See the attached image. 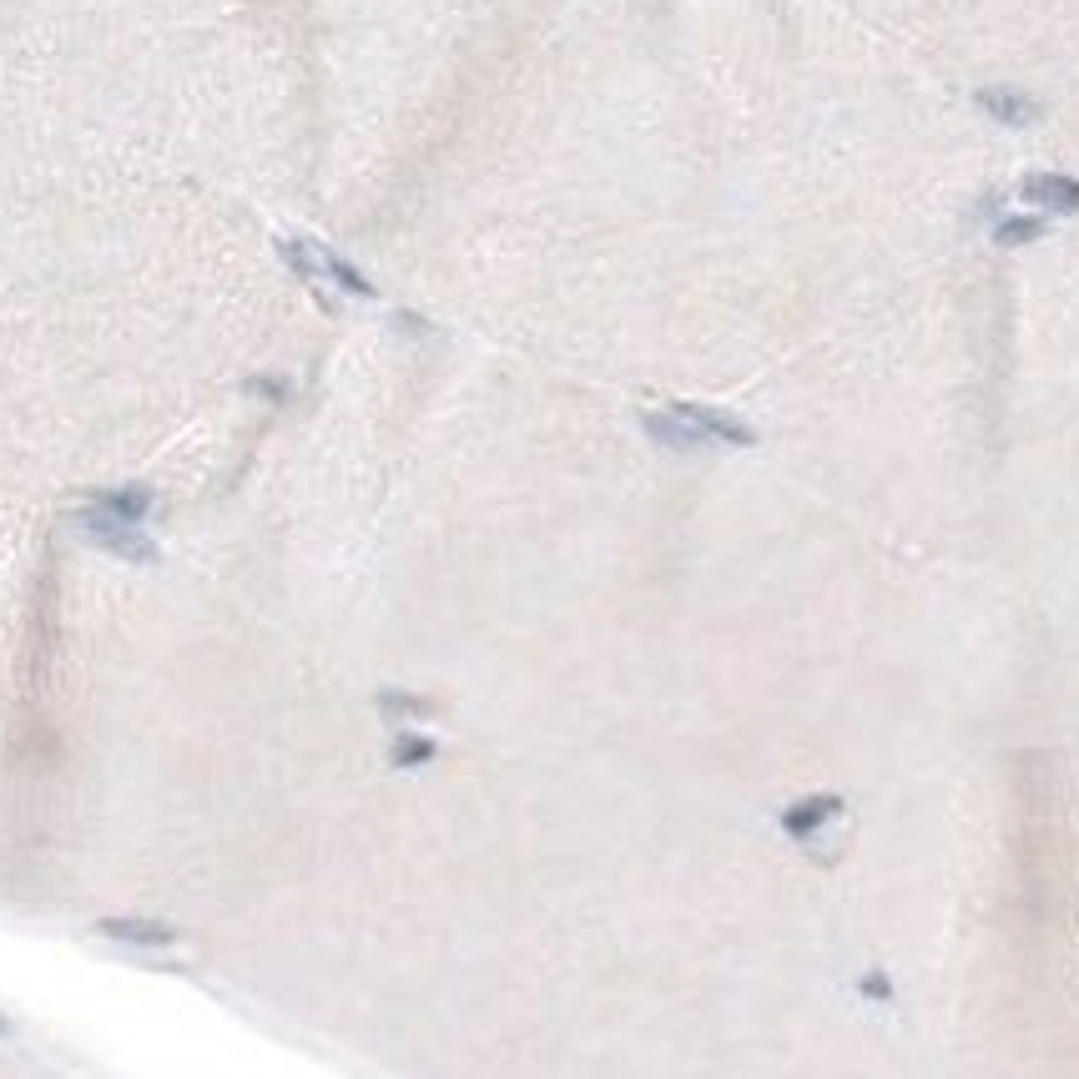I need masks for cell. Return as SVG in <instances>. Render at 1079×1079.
I'll use <instances>...</instances> for the list:
<instances>
[{"label": "cell", "instance_id": "cell-14", "mask_svg": "<svg viewBox=\"0 0 1079 1079\" xmlns=\"http://www.w3.org/2000/svg\"><path fill=\"white\" fill-rule=\"evenodd\" d=\"M252 389H258V394H268V399H283V394H288V389H283V383H273V379H252Z\"/></svg>", "mask_w": 1079, "mask_h": 1079}, {"label": "cell", "instance_id": "cell-6", "mask_svg": "<svg viewBox=\"0 0 1079 1079\" xmlns=\"http://www.w3.org/2000/svg\"><path fill=\"white\" fill-rule=\"evenodd\" d=\"M102 934L127 938V944H142V948H162V944H171V938H177L167 923H146V918H106Z\"/></svg>", "mask_w": 1079, "mask_h": 1079}, {"label": "cell", "instance_id": "cell-8", "mask_svg": "<svg viewBox=\"0 0 1079 1079\" xmlns=\"http://www.w3.org/2000/svg\"><path fill=\"white\" fill-rule=\"evenodd\" d=\"M318 263H323V273H329L343 293H358V298H374V283H369V277H364V273H358L354 263H343L339 252H318Z\"/></svg>", "mask_w": 1079, "mask_h": 1079}, {"label": "cell", "instance_id": "cell-1", "mask_svg": "<svg viewBox=\"0 0 1079 1079\" xmlns=\"http://www.w3.org/2000/svg\"><path fill=\"white\" fill-rule=\"evenodd\" d=\"M81 530L102 545V550H111V555H121V560H152L157 555V545L142 535V530L132 525V520H117V514H106V510H86L81 514Z\"/></svg>", "mask_w": 1079, "mask_h": 1079}, {"label": "cell", "instance_id": "cell-9", "mask_svg": "<svg viewBox=\"0 0 1079 1079\" xmlns=\"http://www.w3.org/2000/svg\"><path fill=\"white\" fill-rule=\"evenodd\" d=\"M1044 237V217H1004L994 227V242L999 248H1024V242H1040Z\"/></svg>", "mask_w": 1079, "mask_h": 1079}, {"label": "cell", "instance_id": "cell-4", "mask_svg": "<svg viewBox=\"0 0 1079 1079\" xmlns=\"http://www.w3.org/2000/svg\"><path fill=\"white\" fill-rule=\"evenodd\" d=\"M1024 198L1040 202L1044 212H1079V182L1065 171H1034L1024 182Z\"/></svg>", "mask_w": 1079, "mask_h": 1079}, {"label": "cell", "instance_id": "cell-2", "mask_svg": "<svg viewBox=\"0 0 1079 1079\" xmlns=\"http://www.w3.org/2000/svg\"><path fill=\"white\" fill-rule=\"evenodd\" d=\"M974 102H979V111H988V117L1004 121V127H1029V121L1044 117V106L1034 102V96L1013 92V86H984Z\"/></svg>", "mask_w": 1079, "mask_h": 1079}, {"label": "cell", "instance_id": "cell-13", "mask_svg": "<svg viewBox=\"0 0 1079 1079\" xmlns=\"http://www.w3.org/2000/svg\"><path fill=\"white\" fill-rule=\"evenodd\" d=\"M379 707H383V711H394V716H429V711H435L424 697H404V691H383Z\"/></svg>", "mask_w": 1079, "mask_h": 1079}, {"label": "cell", "instance_id": "cell-12", "mask_svg": "<svg viewBox=\"0 0 1079 1079\" xmlns=\"http://www.w3.org/2000/svg\"><path fill=\"white\" fill-rule=\"evenodd\" d=\"M435 757V742H424V737H399L394 742V762L399 767H424Z\"/></svg>", "mask_w": 1079, "mask_h": 1079}, {"label": "cell", "instance_id": "cell-11", "mask_svg": "<svg viewBox=\"0 0 1079 1079\" xmlns=\"http://www.w3.org/2000/svg\"><path fill=\"white\" fill-rule=\"evenodd\" d=\"M277 252H283V263L304 277V283H318V277H323L318 252H308V242H298V237H283V242H277Z\"/></svg>", "mask_w": 1079, "mask_h": 1079}, {"label": "cell", "instance_id": "cell-5", "mask_svg": "<svg viewBox=\"0 0 1079 1079\" xmlns=\"http://www.w3.org/2000/svg\"><path fill=\"white\" fill-rule=\"evenodd\" d=\"M641 424H645V435L666 449H707L711 444L701 429H691V424H686L681 414H672V408H666V414H645Z\"/></svg>", "mask_w": 1079, "mask_h": 1079}, {"label": "cell", "instance_id": "cell-10", "mask_svg": "<svg viewBox=\"0 0 1079 1079\" xmlns=\"http://www.w3.org/2000/svg\"><path fill=\"white\" fill-rule=\"evenodd\" d=\"M832 813H838V797H813V803H803V807H792L787 813V832L807 838V832H813L817 822H828Z\"/></svg>", "mask_w": 1079, "mask_h": 1079}, {"label": "cell", "instance_id": "cell-3", "mask_svg": "<svg viewBox=\"0 0 1079 1079\" xmlns=\"http://www.w3.org/2000/svg\"><path fill=\"white\" fill-rule=\"evenodd\" d=\"M672 414H681L691 429H701L707 439H722V444H737V449H747L751 439V429L742 419H732V414H722V408H707V404H672Z\"/></svg>", "mask_w": 1079, "mask_h": 1079}, {"label": "cell", "instance_id": "cell-7", "mask_svg": "<svg viewBox=\"0 0 1079 1079\" xmlns=\"http://www.w3.org/2000/svg\"><path fill=\"white\" fill-rule=\"evenodd\" d=\"M96 510H106V514H117V520H142L146 510H152V495L146 489H111V495H102L96 500Z\"/></svg>", "mask_w": 1079, "mask_h": 1079}]
</instances>
